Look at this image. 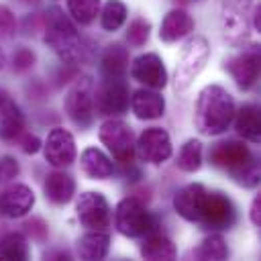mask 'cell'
<instances>
[{
  "label": "cell",
  "instance_id": "cell-1",
  "mask_svg": "<svg viewBox=\"0 0 261 261\" xmlns=\"http://www.w3.org/2000/svg\"><path fill=\"white\" fill-rule=\"evenodd\" d=\"M175 212L190 220L198 222L204 228H230L237 220V210L230 198L220 192L208 190L202 184H188L173 196Z\"/></svg>",
  "mask_w": 261,
  "mask_h": 261
},
{
  "label": "cell",
  "instance_id": "cell-2",
  "mask_svg": "<svg viewBox=\"0 0 261 261\" xmlns=\"http://www.w3.org/2000/svg\"><path fill=\"white\" fill-rule=\"evenodd\" d=\"M234 116V100L222 86H206L196 102L194 122L202 135H220Z\"/></svg>",
  "mask_w": 261,
  "mask_h": 261
},
{
  "label": "cell",
  "instance_id": "cell-3",
  "mask_svg": "<svg viewBox=\"0 0 261 261\" xmlns=\"http://www.w3.org/2000/svg\"><path fill=\"white\" fill-rule=\"evenodd\" d=\"M210 163L230 171L234 177L245 181L247 186H255L259 181V167L249 151V147L241 141H222L210 149Z\"/></svg>",
  "mask_w": 261,
  "mask_h": 261
},
{
  "label": "cell",
  "instance_id": "cell-4",
  "mask_svg": "<svg viewBox=\"0 0 261 261\" xmlns=\"http://www.w3.org/2000/svg\"><path fill=\"white\" fill-rule=\"evenodd\" d=\"M114 222H116L118 232L128 239L147 237V234L155 232V226H157L155 216L135 198H124L118 202Z\"/></svg>",
  "mask_w": 261,
  "mask_h": 261
},
{
  "label": "cell",
  "instance_id": "cell-5",
  "mask_svg": "<svg viewBox=\"0 0 261 261\" xmlns=\"http://www.w3.org/2000/svg\"><path fill=\"white\" fill-rule=\"evenodd\" d=\"M208 55H210V45L204 37H194L184 45L175 67V80H173L175 90L179 92L186 90L198 77V73L204 69L208 61Z\"/></svg>",
  "mask_w": 261,
  "mask_h": 261
},
{
  "label": "cell",
  "instance_id": "cell-6",
  "mask_svg": "<svg viewBox=\"0 0 261 261\" xmlns=\"http://www.w3.org/2000/svg\"><path fill=\"white\" fill-rule=\"evenodd\" d=\"M45 43L63 59H73L80 53V35L75 27L65 18L57 8L51 10L49 22H47V33H45Z\"/></svg>",
  "mask_w": 261,
  "mask_h": 261
},
{
  "label": "cell",
  "instance_id": "cell-7",
  "mask_svg": "<svg viewBox=\"0 0 261 261\" xmlns=\"http://www.w3.org/2000/svg\"><path fill=\"white\" fill-rule=\"evenodd\" d=\"M255 0H220V16L224 37L230 41H245L253 27Z\"/></svg>",
  "mask_w": 261,
  "mask_h": 261
},
{
  "label": "cell",
  "instance_id": "cell-8",
  "mask_svg": "<svg viewBox=\"0 0 261 261\" xmlns=\"http://www.w3.org/2000/svg\"><path fill=\"white\" fill-rule=\"evenodd\" d=\"M98 137L108 147V151L112 153V157L116 161H122V163L133 161V157H135V137H133V130L126 122L110 118L100 126Z\"/></svg>",
  "mask_w": 261,
  "mask_h": 261
},
{
  "label": "cell",
  "instance_id": "cell-9",
  "mask_svg": "<svg viewBox=\"0 0 261 261\" xmlns=\"http://www.w3.org/2000/svg\"><path fill=\"white\" fill-rule=\"evenodd\" d=\"M135 153L145 163L159 165V163L167 161L171 157V141H169V135L163 128H159V126L145 128L139 135V141L135 143Z\"/></svg>",
  "mask_w": 261,
  "mask_h": 261
},
{
  "label": "cell",
  "instance_id": "cell-10",
  "mask_svg": "<svg viewBox=\"0 0 261 261\" xmlns=\"http://www.w3.org/2000/svg\"><path fill=\"white\" fill-rule=\"evenodd\" d=\"M96 110L102 116L122 114L128 108V88L122 77H104L102 86L96 92Z\"/></svg>",
  "mask_w": 261,
  "mask_h": 261
},
{
  "label": "cell",
  "instance_id": "cell-11",
  "mask_svg": "<svg viewBox=\"0 0 261 261\" xmlns=\"http://www.w3.org/2000/svg\"><path fill=\"white\" fill-rule=\"evenodd\" d=\"M80 222L90 230H102L110 222V206L100 192H86L75 204Z\"/></svg>",
  "mask_w": 261,
  "mask_h": 261
},
{
  "label": "cell",
  "instance_id": "cell-12",
  "mask_svg": "<svg viewBox=\"0 0 261 261\" xmlns=\"http://www.w3.org/2000/svg\"><path fill=\"white\" fill-rule=\"evenodd\" d=\"M65 112L77 126H90L94 120V98L92 84L88 80L77 82L65 96Z\"/></svg>",
  "mask_w": 261,
  "mask_h": 261
},
{
  "label": "cell",
  "instance_id": "cell-13",
  "mask_svg": "<svg viewBox=\"0 0 261 261\" xmlns=\"http://www.w3.org/2000/svg\"><path fill=\"white\" fill-rule=\"evenodd\" d=\"M130 75L147 88H163L167 84V71L157 53L139 55L130 65Z\"/></svg>",
  "mask_w": 261,
  "mask_h": 261
},
{
  "label": "cell",
  "instance_id": "cell-14",
  "mask_svg": "<svg viewBox=\"0 0 261 261\" xmlns=\"http://www.w3.org/2000/svg\"><path fill=\"white\" fill-rule=\"evenodd\" d=\"M45 159L53 167H67L75 159V143L73 137L63 128H53L45 141Z\"/></svg>",
  "mask_w": 261,
  "mask_h": 261
},
{
  "label": "cell",
  "instance_id": "cell-15",
  "mask_svg": "<svg viewBox=\"0 0 261 261\" xmlns=\"http://www.w3.org/2000/svg\"><path fill=\"white\" fill-rule=\"evenodd\" d=\"M33 204H35V194L24 184H12L0 194V210L10 218L24 216L33 208Z\"/></svg>",
  "mask_w": 261,
  "mask_h": 261
},
{
  "label": "cell",
  "instance_id": "cell-16",
  "mask_svg": "<svg viewBox=\"0 0 261 261\" xmlns=\"http://www.w3.org/2000/svg\"><path fill=\"white\" fill-rule=\"evenodd\" d=\"M230 75L234 77L237 86L241 90H249L255 86L257 77H259V53L255 49L251 51H245L237 57H232L228 63H226Z\"/></svg>",
  "mask_w": 261,
  "mask_h": 261
},
{
  "label": "cell",
  "instance_id": "cell-17",
  "mask_svg": "<svg viewBox=\"0 0 261 261\" xmlns=\"http://www.w3.org/2000/svg\"><path fill=\"white\" fill-rule=\"evenodd\" d=\"M130 108L135 112L137 118L141 120H153L163 116L165 110V100L161 94L153 92V90H137L130 98Z\"/></svg>",
  "mask_w": 261,
  "mask_h": 261
},
{
  "label": "cell",
  "instance_id": "cell-18",
  "mask_svg": "<svg viewBox=\"0 0 261 261\" xmlns=\"http://www.w3.org/2000/svg\"><path fill=\"white\" fill-rule=\"evenodd\" d=\"M24 128V116L20 108L6 96L0 94V139L12 141Z\"/></svg>",
  "mask_w": 261,
  "mask_h": 261
},
{
  "label": "cell",
  "instance_id": "cell-19",
  "mask_svg": "<svg viewBox=\"0 0 261 261\" xmlns=\"http://www.w3.org/2000/svg\"><path fill=\"white\" fill-rule=\"evenodd\" d=\"M192 31H194V18L186 10H171L165 14V18L161 22L159 37L165 43H175Z\"/></svg>",
  "mask_w": 261,
  "mask_h": 261
},
{
  "label": "cell",
  "instance_id": "cell-20",
  "mask_svg": "<svg viewBox=\"0 0 261 261\" xmlns=\"http://www.w3.org/2000/svg\"><path fill=\"white\" fill-rule=\"evenodd\" d=\"M234 128L241 137H245L251 143H259L261 137V120H259V108L255 104H245L241 110H234Z\"/></svg>",
  "mask_w": 261,
  "mask_h": 261
},
{
  "label": "cell",
  "instance_id": "cell-21",
  "mask_svg": "<svg viewBox=\"0 0 261 261\" xmlns=\"http://www.w3.org/2000/svg\"><path fill=\"white\" fill-rule=\"evenodd\" d=\"M45 196L53 202V204H67L73 198L75 192V184L71 179V175L63 173V171H53L47 175L45 179Z\"/></svg>",
  "mask_w": 261,
  "mask_h": 261
},
{
  "label": "cell",
  "instance_id": "cell-22",
  "mask_svg": "<svg viewBox=\"0 0 261 261\" xmlns=\"http://www.w3.org/2000/svg\"><path fill=\"white\" fill-rule=\"evenodd\" d=\"M80 161H82L84 173H86L88 177H92V179H106V177H110L112 171H114L112 161H110L100 149H96V147H88V149L82 153Z\"/></svg>",
  "mask_w": 261,
  "mask_h": 261
},
{
  "label": "cell",
  "instance_id": "cell-23",
  "mask_svg": "<svg viewBox=\"0 0 261 261\" xmlns=\"http://www.w3.org/2000/svg\"><path fill=\"white\" fill-rule=\"evenodd\" d=\"M108 247H110V237L100 230H90L77 241V253L86 261L104 259L108 255Z\"/></svg>",
  "mask_w": 261,
  "mask_h": 261
},
{
  "label": "cell",
  "instance_id": "cell-24",
  "mask_svg": "<svg viewBox=\"0 0 261 261\" xmlns=\"http://www.w3.org/2000/svg\"><path fill=\"white\" fill-rule=\"evenodd\" d=\"M141 255L145 259H151V261H157V259H175V247L173 243L159 234V232H151L147 234L145 243L141 245Z\"/></svg>",
  "mask_w": 261,
  "mask_h": 261
},
{
  "label": "cell",
  "instance_id": "cell-25",
  "mask_svg": "<svg viewBox=\"0 0 261 261\" xmlns=\"http://www.w3.org/2000/svg\"><path fill=\"white\" fill-rule=\"evenodd\" d=\"M128 67V51L120 45H110L102 55L104 77H122Z\"/></svg>",
  "mask_w": 261,
  "mask_h": 261
},
{
  "label": "cell",
  "instance_id": "cell-26",
  "mask_svg": "<svg viewBox=\"0 0 261 261\" xmlns=\"http://www.w3.org/2000/svg\"><path fill=\"white\" fill-rule=\"evenodd\" d=\"M29 257L27 239L20 232H8L0 239V259L2 261H24Z\"/></svg>",
  "mask_w": 261,
  "mask_h": 261
},
{
  "label": "cell",
  "instance_id": "cell-27",
  "mask_svg": "<svg viewBox=\"0 0 261 261\" xmlns=\"http://www.w3.org/2000/svg\"><path fill=\"white\" fill-rule=\"evenodd\" d=\"M126 20V6L120 0H108L100 14V24L104 31H118Z\"/></svg>",
  "mask_w": 261,
  "mask_h": 261
},
{
  "label": "cell",
  "instance_id": "cell-28",
  "mask_svg": "<svg viewBox=\"0 0 261 261\" xmlns=\"http://www.w3.org/2000/svg\"><path fill=\"white\" fill-rule=\"evenodd\" d=\"M200 165H202V143L196 139H190L186 141V145L177 155V167L192 173V171H198Z\"/></svg>",
  "mask_w": 261,
  "mask_h": 261
},
{
  "label": "cell",
  "instance_id": "cell-29",
  "mask_svg": "<svg viewBox=\"0 0 261 261\" xmlns=\"http://www.w3.org/2000/svg\"><path fill=\"white\" fill-rule=\"evenodd\" d=\"M194 257L196 259H214V261H220V259H226L228 257V249H226V243L220 234H210L208 239H204L200 243V247L194 251Z\"/></svg>",
  "mask_w": 261,
  "mask_h": 261
},
{
  "label": "cell",
  "instance_id": "cell-30",
  "mask_svg": "<svg viewBox=\"0 0 261 261\" xmlns=\"http://www.w3.org/2000/svg\"><path fill=\"white\" fill-rule=\"evenodd\" d=\"M67 10L80 24H90L100 12V0H67Z\"/></svg>",
  "mask_w": 261,
  "mask_h": 261
},
{
  "label": "cell",
  "instance_id": "cell-31",
  "mask_svg": "<svg viewBox=\"0 0 261 261\" xmlns=\"http://www.w3.org/2000/svg\"><path fill=\"white\" fill-rule=\"evenodd\" d=\"M149 33H151V24H149V20H145V18H135V20L128 24L126 41H128L133 47H141V45L147 43Z\"/></svg>",
  "mask_w": 261,
  "mask_h": 261
},
{
  "label": "cell",
  "instance_id": "cell-32",
  "mask_svg": "<svg viewBox=\"0 0 261 261\" xmlns=\"http://www.w3.org/2000/svg\"><path fill=\"white\" fill-rule=\"evenodd\" d=\"M33 63H35V53H33L31 49L20 47V49H16V51H14V55H12V65H14L18 71H22V69L31 67Z\"/></svg>",
  "mask_w": 261,
  "mask_h": 261
},
{
  "label": "cell",
  "instance_id": "cell-33",
  "mask_svg": "<svg viewBox=\"0 0 261 261\" xmlns=\"http://www.w3.org/2000/svg\"><path fill=\"white\" fill-rule=\"evenodd\" d=\"M16 173H18V165H16V161L12 157L0 159V184L16 177Z\"/></svg>",
  "mask_w": 261,
  "mask_h": 261
},
{
  "label": "cell",
  "instance_id": "cell-34",
  "mask_svg": "<svg viewBox=\"0 0 261 261\" xmlns=\"http://www.w3.org/2000/svg\"><path fill=\"white\" fill-rule=\"evenodd\" d=\"M14 31V16L6 6H0V35H10Z\"/></svg>",
  "mask_w": 261,
  "mask_h": 261
},
{
  "label": "cell",
  "instance_id": "cell-35",
  "mask_svg": "<svg viewBox=\"0 0 261 261\" xmlns=\"http://www.w3.org/2000/svg\"><path fill=\"white\" fill-rule=\"evenodd\" d=\"M39 145H41V141H39L35 135L24 137V141H22V151H24V153H37V151H39Z\"/></svg>",
  "mask_w": 261,
  "mask_h": 261
},
{
  "label": "cell",
  "instance_id": "cell-36",
  "mask_svg": "<svg viewBox=\"0 0 261 261\" xmlns=\"http://www.w3.org/2000/svg\"><path fill=\"white\" fill-rule=\"evenodd\" d=\"M261 196H257L255 200H253V204H251V220H253V224L255 226H259L261 224Z\"/></svg>",
  "mask_w": 261,
  "mask_h": 261
},
{
  "label": "cell",
  "instance_id": "cell-37",
  "mask_svg": "<svg viewBox=\"0 0 261 261\" xmlns=\"http://www.w3.org/2000/svg\"><path fill=\"white\" fill-rule=\"evenodd\" d=\"M2 65H4V53H2V49H0V69H2Z\"/></svg>",
  "mask_w": 261,
  "mask_h": 261
},
{
  "label": "cell",
  "instance_id": "cell-38",
  "mask_svg": "<svg viewBox=\"0 0 261 261\" xmlns=\"http://www.w3.org/2000/svg\"><path fill=\"white\" fill-rule=\"evenodd\" d=\"M22 2H39V0H22Z\"/></svg>",
  "mask_w": 261,
  "mask_h": 261
},
{
  "label": "cell",
  "instance_id": "cell-39",
  "mask_svg": "<svg viewBox=\"0 0 261 261\" xmlns=\"http://www.w3.org/2000/svg\"><path fill=\"white\" fill-rule=\"evenodd\" d=\"M179 2H194V0H179Z\"/></svg>",
  "mask_w": 261,
  "mask_h": 261
}]
</instances>
